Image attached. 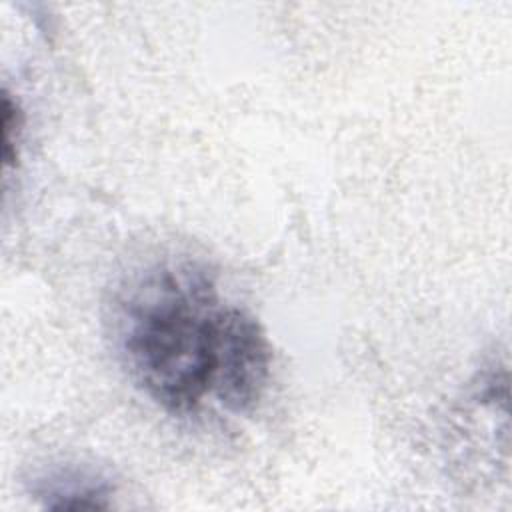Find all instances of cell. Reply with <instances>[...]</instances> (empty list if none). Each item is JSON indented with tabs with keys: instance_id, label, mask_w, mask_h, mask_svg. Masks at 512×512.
<instances>
[{
	"instance_id": "3",
	"label": "cell",
	"mask_w": 512,
	"mask_h": 512,
	"mask_svg": "<svg viewBox=\"0 0 512 512\" xmlns=\"http://www.w3.org/2000/svg\"><path fill=\"white\" fill-rule=\"evenodd\" d=\"M32 492L48 510H104L114 486L100 474L68 468L38 478Z\"/></svg>"
},
{
	"instance_id": "2",
	"label": "cell",
	"mask_w": 512,
	"mask_h": 512,
	"mask_svg": "<svg viewBox=\"0 0 512 512\" xmlns=\"http://www.w3.org/2000/svg\"><path fill=\"white\" fill-rule=\"evenodd\" d=\"M272 372V346L262 324L230 304L212 396L232 414H246L262 400Z\"/></svg>"
},
{
	"instance_id": "4",
	"label": "cell",
	"mask_w": 512,
	"mask_h": 512,
	"mask_svg": "<svg viewBox=\"0 0 512 512\" xmlns=\"http://www.w3.org/2000/svg\"><path fill=\"white\" fill-rule=\"evenodd\" d=\"M24 130V112L20 102L8 92L2 90V160L6 168H12L20 156V142Z\"/></svg>"
},
{
	"instance_id": "1",
	"label": "cell",
	"mask_w": 512,
	"mask_h": 512,
	"mask_svg": "<svg viewBox=\"0 0 512 512\" xmlns=\"http://www.w3.org/2000/svg\"><path fill=\"white\" fill-rule=\"evenodd\" d=\"M228 308L194 266L156 268L124 300L120 352L156 406L192 414L212 396Z\"/></svg>"
}]
</instances>
